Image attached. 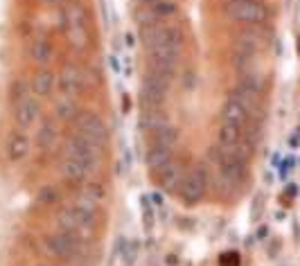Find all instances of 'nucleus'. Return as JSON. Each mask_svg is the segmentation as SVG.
<instances>
[{
  "instance_id": "obj_1",
  "label": "nucleus",
  "mask_w": 300,
  "mask_h": 266,
  "mask_svg": "<svg viewBox=\"0 0 300 266\" xmlns=\"http://www.w3.org/2000/svg\"><path fill=\"white\" fill-rule=\"evenodd\" d=\"M143 41L151 54L149 70L172 77L181 54V43H183V34H181L178 25L158 21L147 23V25H143Z\"/></svg>"
},
{
  "instance_id": "obj_2",
  "label": "nucleus",
  "mask_w": 300,
  "mask_h": 266,
  "mask_svg": "<svg viewBox=\"0 0 300 266\" xmlns=\"http://www.w3.org/2000/svg\"><path fill=\"white\" fill-rule=\"evenodd\" d=\"M61 30L75 50H86L90 45L88 11L79 0H66L64 9H61Z\"/></svg>"
},
{
  "instance_id": "obj_3",
  "label": "nucleus",
  "mask_w": 300,
  "mask_h": 266,
  "mask_svg": "<svg viewBox=\"0 0 300 266\" xmlns=\"http://www.w3.org/2000/svg\"><path fill=\"white\" fill-rule=\"evenodd\" d=\"M95 221H97V208L90 206V203L77 199L70 206L61 208L59 214H56V226L59 230L70 235H77L79 239H84L90 230L95 228Z\"/></svg>"
},
{
  "instance_id": "obj_4",
  "label": "nucleus",
  "mask_w": 300,
  "mask_h": 266,
  "mask_svg": "<svg viewBox=\"0 0 300 266\" xmlns=\"http://www.w3.org/2000/svg\"><path fill=\"white\" fill-rule=\"evenodd\" d=\"M9 95H11V109H14L16 124L21 129H30L38 120V113H41V104L34 97L32 88L23 79H16L9 88Z\"/></svg>"
},
{
  "instance_id": "obj_5",
  "label": "nucleus",
  "mask_w": 300,
  "mask_h": 266,
  "mask_svg": "<svg viewBox=\"0 0 300 266\" xmlns=\"http://www.w3.org/2000/svg\"><path fill=\"white\" fill-rule=\"evenodd\" d=\"M224 11L228 18L246 25H262L269 21V9L262 0H224Z\"/></svg>"
},
{
  "instance_id": "obj_6",
  "label": "nucleus",
  "mask_w": 300,
  "mask_h": 266,
  "mask_svg": "<svg viewBox=\"0 0 300 266\" xmlns=\"http://www.w3.org/2000/svg\"><path fill=\"white\" fill-rule=\"evenodd\" d=\"M43 246L48 251V255H52L54 259H61V262H72L75 257H79L84 246V239H79L77 235L64 233V230H56V233H50L43 239Z\"/></svg>"
},
{
  "instance_id": "obj_7",
  "label": "nucleus",
  "mask_w": 300,
  "mask_h": 266,
  "mask_svg": "<svg viewBox=\"0 0 300 266\" xmlns=\"http://www.w3.org/2000/svg\"><path fill=\"white\" fill-rule=\"evenodd\" d=\"M75 129L77 135L86 138L88 142H93L95 147L104 149L106 142H109V129H106L104 120L97 115V113H90V111H82L75 115Z\"/></svg>"
},
{
  "instance_id": "obj_8",
  "label": "nucleus",
  "mask_w": 300,
  "mask_h": 266,
  "mask_svg": "<svg viewBox=\"0 0 300 266\" xmlns=\"http://www.w3.org/2000/svg\"><path fill=\"white\" fill-rule=\"evenodd\" d=\"M206 190H208L206 167L196 165L185 174L183 183H181V188H178V194H181V199H183L185 206H196V203L206 196Z\"/></svg>"
},
{
  "instance_id": "obj_9",
  "label": "nucleus",
  "mask_w": 300,
  "mask_h": 266,
  "mask_svg": "<svg viewBox=\"0 0 300 266\" xmlns=\"http://www.w3.org/2000/svg\"><path fill=\"white\" fill-rule=\"evenodd\" d=\"M212 160L219 169V176H222L228 185H239L242 180L246 178V160H242V158L226 154V151H222L217 147L212 154Z\"/></svg>"
},
{
  "instance_id": "obj_10",
  "label": "nucleus",
  "mask_w": 300,
  "mask_h": 266,
  "mask_svg": "<svg viewBox=\"0 0 300 266\" xmlns=\"http://www.w3.org/2000/svg\"><path fill=\"white\" fill-rule=\"evenodd\" d=\"M64 158L84 160V162H90V165H97L99 167L102 149H99V147H95L93 142H88V140L82 138V135L72 133L70 138L66 140V145H64Z\"/></svg>"
},
{
  "instance_id": "obj_11",
  "label": "nucleus",
  "mask_w": 300,
  "mask_h": 266,
  "mask_svg": "<svg viewBox=\"0 0 300 266\" xmlns=\"http://www.w3.org/2000/svg\"><path fill=\"white\" fill-rule=\"evenodd\" d=\"M56 84H59L61 97L75 99L86 86V70H82L77 64H66L56 75Z\"/></svg>"
},
{
  "instance_id": "obj_12",
  "label": "nucleus",
  "mask_w": 300,
  "mask_h": 266,
  "mask_svg": "<svg viewBox=\"0 0 300 266\" xmlns=\"http://www.w3.org/2000/svg\"><path fill=\"white\" fill-rule=\"evenodd\" d=\"M167 84H169V77L158 75V72L149 70V75H147L145 81H143V104H145V111L158 109V106L163 104L165 93H167Z\"/></svg>"
},
{
  "instance_id": "obj_13",
  "label": "nucleus",
  "mask_w": 300,
  "mask_h": 266,
  "mask_svg": "<svg viewBox=\"0 0 300 266\" xmlns=\"http://www.w3.org/2000/svg\"><path fill=\"white\" fill-rule=\"evenodd\" d=\"M97 172V165H90V162H84V160H72V158H64L61 162V174L68 183H86V180Z\"/></svg>"
},
{
  "instance_id": "obj_14",
  "label": "nucleus",
  "mask_w": 300,
  "mask_h": 266,
  "mask_svg": "<svg viewBox=\"0 0 300 266\" xmlns=\"http://www.w3.org/2000/svg\"><path fill=\"white\" fill-rule=\"evenodd\" d=\"M185 178V165L181 160H169L165 167L158 172V183H161V188L165 192H178L181 183H183Z\"/></svg>"
},
{
  "instance_id": "obj_15",
  "label": "nucleus",
  "mask_w": 300,
  "mask_h": 266,
  "mask_svg": "<svg viewBox=\"0 0 300 266\" xmlns=\"http://www.w3.org/2000/svg\"><path fill=\"white\" fill-rule=\"evenodd\" d=\"M5 154L11 162H21L25 160L27 154H30V138L25 135V131L16 129V131L9 133L7 142H5Z\"/></svg>"
},
{
  "instance_id": "obj_16",
  "label": "nucleus",
  "mask_w": 300,
  "mask_h": 266,
  "mask_svg": "<svg viewBox=\"0 0 300 266\" xmlns=\"http://www.w3.org/2000/svg\"><path fill=\"white\" fill-rule=\"evenodd\" d=\"M248 122H251V117H248V113L244 111V106H242L239 101L230 95V97L226 99L224 109H222V124H230V127L244 129L246 131Z\"/></svg>"
},
{
  "instance_id": "obj_17",
  "label": "nucleus",
  "mask_w": 300,
  "mask_h": 266,
  "mask_svg": "<svg viewBox=\"0 0 300 266\" xmlns=\"http://www.w3.org/2000/svg\"><path fill=\"white\" fill-rule=\"evenodd\" d=\"M30 59L38 68L50 66V61L54 59V45H52V41H50V38H45V36L34 38L32 45H30Z\"/></svg>"
},
{
  "instance_id": "obj_18",
  "label": "nucleus",
  "mask_w": 300,
  "mask_h": 266,
  "mask_svg": "<svg viewBox=\"0 0 300 266\" xmlns=\"http://www.w3.org/2000/svg\"><path fill=\"white\" fill-rule=\"evenodd\" d=\"M147 160V167L151 172H161L163 167L167 165L169 160H174V147H163V145H149V151L145 156Z\"/></svg>"
},
{
  "instance_id": "obj_19",
  "label": "nucleus",
  "mask_w": 300,
  "mask_h": 266,
  "mask_svg": "<svg viewBox=\"0 0 300 266\" xmlns=\"http://www.w3.org/2000/svg\"><path fill=\"white\" fill-rule=\"evenodd\" d=\"M56 86V75L52 70H48V68H41V70L36 72V75L32 77V93H34V97H50L52 95V90Z\"/></svg>"
},
{
  "instance_id": "obj_20",
  "label": "nucleus",
  "mask_w": 300,
  "mask_h": 266,
  "mask_svg": "<svg viewBox=\"0 0 300 266\" xmlns=\"http://www.w3.org/2000/svg\"><path fill=\"white\" fill-rule=\"evenodd\" d=\"M79 199L90 203V206H102V203L106 201V188L104 183H99V180H86V183H82V194H79Z\"/></svg>"
},
{
  "instance_id": "obj_21",
  "label": "nucleus",
  "mask_w": 300,
  "mask_h": 266,
  "mask_svg": "<svg viewBox=\"0 0 300 266\" xmlns=\"http://www.w3.org/2000/svg\"><path fill=\"white\" fill-rule=\"evenodd\" d=\"M36 145H38V149H43V151H50L56 145V127L52 120L41 122L38 133H36Z\"/></svg>"
},
{
  "instance_id": "obj_22",
  "label": "nucleus",
  "mask_w": 300,
  "mask_h": 266,
  "mask_svg": "<svg viewBox=\"0 0 300 266\" xmlns=\"http://www.w3.org/2000/svg\"><path fill=\"white\" fill-rule=\"evenodd\" d=\"M178 142V131L169 124H163L161 129L151 131V138H149V145H163V147H176Z\"/></svg>"
},
{
  "instance_id": "obj_23",
  "label": "nucleus",
  "mask_w": 300,
  "mask_h": 266,
  "mask_svg": "<svg viewBox=\"0 0 300 266\" xmlns=\"http://www.w3.org/2000/svg\"><path fill=\"white\" fill-rule=\"evenodd\" d=\"M61 199V192L56 185H43L41 190H38V194H36V203L41 208H50V206H56Z\"/></svg>"
},
{
  "instance_id": "obj_24",
  "label": "nucleus",
  "mask_w": 300,
  "mask_h": 266,
  "mask_svg": "<svg viewBox=\"0 0 300 266\" xmlns=\"http://www.w3.org/2000/svg\"><path fill=\"white\" fill-rule=\"evenodd\" d=\"M75 99H68V97H61L56 101V117L59 120H75Z\"/></svg>"
},
{
  "instance_id": "obj_25",
  "label": "nucleus",
  "mask_w": 300,
  "mask_h": 266,
  "mask_svg": "<svg viewBox=\"0 0 300 266\" xmlns=\"http://www.w3.org/2000/svg\"><path fill=\"white\" fill-rule=\"evenodd\" d=\"M122 259L124 266H133L138 259V241H124L122 244Z\"/></svg>"
},
{
  "instance_id": "obj_26",
  "label": "nucleus",
  "mask_w": 300,
  "mask_h": 266,
  "mask_svg": "<svg viewBox=\"0 0 300 266\" xmlns=\"http://www.w3.org/2000/svg\"><path fill=\"white\" fill-rule=\"evenodd\" d=\"M143 217H145V228L149 230L154 226V208L149 203V196H143Z\"/></svg>"
},
{
  "instance_id": "obj_27",
  "label": "nucleus",
  "mask_w": 300,
  "mask_h": 266,
  "mask_svg": "<svg viewBox=\"0 0 300 266\" xmlns=\"http://www.w3.org/2000/svg\"><path fill=\"white\" fill-rule=\"evenodd\" d=\"M34 266H59V264H54V262H38V264H34Z\"/></svg>"
},
{
  "instance_id": "obj_28",
  "label": "nucleus",
  "mask_w": 300,
  "mask_h": 266,
  "mask_svg": "<svg viewBox=\"0 0 300 266\" xmlns=\"http://www.w3.org/2000/svg\"><path fill=\"white\" fill-rule=\"evenodd\" d=\"M45 3H50V5H61V3H66V0H45Z\"/></svg>"
}]
</instances>
